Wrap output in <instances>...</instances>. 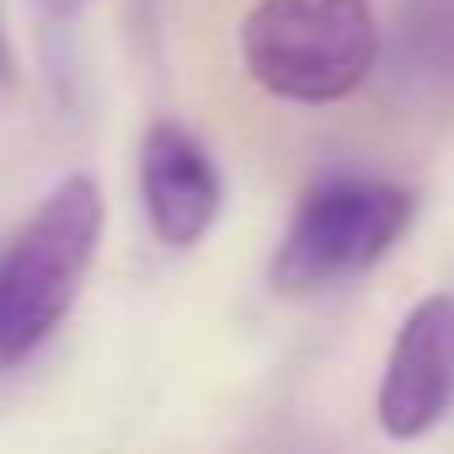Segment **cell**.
<instances>
[{
    "label": "cell",
    "instance_id": "cell-1",
    "mask_svg": "<svg viewBox=\"0 0 454 454\" xmlns=\"http://www.w3.org/2000/svg\"><path fill=\"white\" fill-rule=\"evenodd\" d=\"M107 198L97 176L70 171L0 247V374L27 364L75 310L102 247Z\"/></svg>",
    "mask_w": 454,
    "mask_h": 454
},
{
    "label": "cell",
    "instance_id": "cell-2",
    "mask_svg": "<svg viewBox=\"0 0 454 454\" xmlns=\"http://www.w3.org/2000/svg\"><path fill=\"white\" fill-rule=\"evenodd\" d=\"M385 33L369 0H252L241 17L247 75L294 107H332L369 86Z\"/></svg>",
    "mask_w": 454,
    "mask_h": 454
},
{
    "label": "cell",
    "instance_id": "cell-3",
    "mask_svg": "<svg viewBox=\"0 0 454 454\" xmlns=\"http://www.w3.org/2000/svg\"><path fill=\"white\" fill-rule=\"evenodd\" d=\"M417 219V192L390 176H321L300 192L289 231L273 247L268 284L289 300L342 289L380 268Z\"/></svg>",
    "mask_w": 454,
    "mask_h": 454
},
{
    "label": "cell",
    "instance_id": "cell-4",
    "mask_svg": "<svg viewBox=\"0 0 454 454\" xmlns=\"http://www.w3.org/2000/svg\"><path fill=\"white\" fill-rule=\"evenodd\" d=\"M454 417V289L422 294L385 353L374 422L390 443H417Z\"/></svg>",
    "mask_w": 454,
    "mask_h": 454
},
{
    "label": "cell",
    "instance_id": "cell-5",
    "mask_svg": "<svg viewBox=\"0 0 454 454\" xmlns=\"http://www.w3.org/2000/svg\"><path fill=\"white\" fill-rule=\"evenodd\" d=\"M139 208L166 252H192L224 208V176L208 145L176 118H155L139 139Z\"/></svg>",
    "mask_w": 454,
    "mask_h": 454
},
{
    "label": "cell",
    "instance_id": "cell-6",
    "mask_svg": "<svg viewBox=\"0 0 454 454\" xmlns=\"http://www.w3.org/2000/svg\"><path fill=\"white\" fill-rule=\"evenodd\" d=\"M401 65L454 102V0H401Z\"/></svg>",
    "mask_w": 454,
    "mask_h": 454
},
{
    "label": "cell",
    "instance_id": "cell-7",
    "mask_svg": "<svg viewBox=\"0 0 454 454\" xmlns=\"http://www.w3.org/2000/svg\"><path fill=\"white\" fill-rule=\"evenodd\" d=\"M17 86V49H12V33H6V17H0V91Z\"/></svg>",
    "mask_w": 454,
    "mask_h": 454
},
{
    "label": "cell",
    "instance_id": "cell-8",
    "mask_svg": "<svg viewBox=\"0 0 454 454\" xmlns=\"http://www.w3.org/2000/svg\"><path fill=\"white\" fill-rule=\"evenodd\" d=\"M33 6H38L43 17H54V22H70V17L86 6V0H33Z\"/></svg>",
    "mask_w": 454,
    "mask_h": 454
}]
</instances>
